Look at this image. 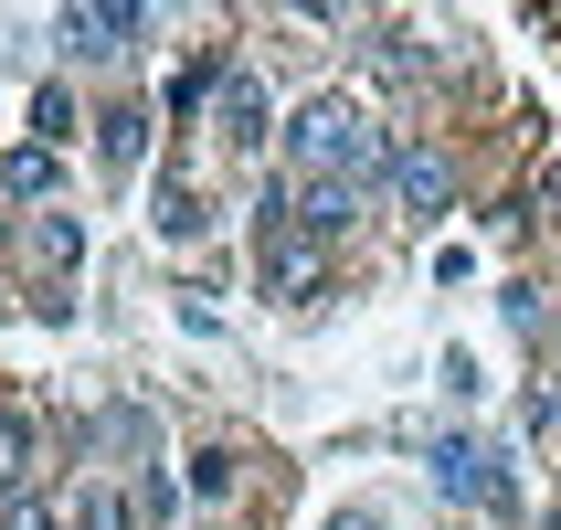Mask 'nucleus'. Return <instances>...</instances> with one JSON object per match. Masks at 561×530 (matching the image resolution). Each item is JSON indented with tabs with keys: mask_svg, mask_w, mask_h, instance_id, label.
<instances>
[{
	"mask_svg": "<svg viewBox=\"0 0 561 530\" xmlns=\"http://www.w3.org/2000/svg\"><path fill=\"white\" fill-rule=\"evenodd\" d=\"M286 159L308 170V181H340V191H360L371 170H392V149H381V127L350 106V95H318L308 117L286 127Z\"/></svg>",
	"mask_w": 561,
	"mask_h": 530,
	"instance_id": "f257e3e1",
	"label": "nucleus"
},
{
	"mask_svg": "<svg viewBox=\"0 0 561 530\" xmlns=\"http://www.w3.org/2000/svg\"><path fill=\"white\" fill-rule=\"evenodd\" d=\"M424 467H435V488L456 509H508V499H519V456L488 446V436H435V446H424Z\"/></svg>",
	"mask_w": 561,
	"mask_h": 530,
	"instance_id": "f03ea898",
	"label": "nucleus"
},
{
	"mask_svg": "<svg viewBox=\"0 0 561 530\" xmlns=\"http://www.w3.org/2000/svg\"><path fill=\"white\" fill-rule=\"evenodd\" d=\"M138 32H149V11H117V0H75V11H64V54H85V64H117L127 43H138Z\"/></svg>",
	"mask_w": 561,
	"mask_h": 530,
	"instance_id": "7ed1b4c3",
	"label": "nucleus"
},
{
	"mask_svg": "<svg viewBox=\"0 0 561 530\" xmlns=\"http://www.w3.org/2000/svg\"><path fill=\"white\" fill-rule=\"evenodd\" d=\"M318 277H329V245H308V234H265V286H276L286 308H308Z\"/></svg>",
	"mask_w": 561,
	"mask_h": 530,
	"instance_id": "20e7f679",
	"label": "nucleus"
},
{
	"mask_svg": "<svg viewBox=\"0 0 561 530\" xmlns=\"http://www.w3.org/2000/svg\"><path fill=\"white\" fill-rule=\"evenodd\" d=\"M392 191H403V213H445V191H456V170H445L435 149H392Z\"/></svg>",
	"mask_w": 561,
	"mask_h": 530,
	"instance_id": "39448f33",
	"label": "nucleus"
},
{
	"mask_svg": "<svg viewBox=\"0 0 561 530\" xmlns=\"http://www.w3.org/2000/svg\"><path fill=\"white\" fill-rule=\"evenodd\" d=\"M22 255L43 266V277H64V266L85 255V223H75V213H32V223H22Z\"/></svg>",
	"mask_w": 561,
	"mask_h": 530,
	"instance_id": "423d86ee",
	"label": "nucleus"
},
{
	"mask_svg": "<svg viewBox=\"0 0 561 530\" xmlns=\"http://www.w3.org/2000/svg\"><path fill=\"white\" fill-rule=\"evenodd\" d=\"M350 213H360V191L308 181V202H297V234H308V245H340V234H350Z\"/></svg>",
	"mask_w": 561,
	"mask_h": 530,
	"instance_id": "0eeeda50",
	"label": "nucleus"
},
{
	"mask_svg": "<svg viewBox=\"0 0 561 530\" xmlns=\"http://www.w3.org/2000/svg\"><path fill=\"white\" fill-rule=\"evenodd\" d=\"M222 138H244V149H254V138H265V86H254L244 64L222 75Z\"/></svg>",
	"mask_w": 561,
	"mask_h": 530,
	"instance_id": "6e6552de",
	"label": "nucleus"
},
{
	"mask_svg": "<svg viewBox=\"0 0 561 530\" xmlns=\"http://www.w3.org/2000/svg\"><path fill=\"white\" fill-rule=\"evenodd\" d=\"M0 191H11V202L54 191V149H43V138H32V149H0Z\"/></svg>",
	"mask_w": 561,
	"mask_h": 530,
	"instance_id": "1a4fd4ad",
	"label": "nucleus"
},
{
	"mask_svg": "<svg viewBox=\"0 0 561 530\" xmlns=\"http://www.w3.org/2000/svg\"><path fill=\"white\" fill-rule=\"evenodd\" d=\"M202 223H213V213H202V191H191V181H159V234H202Z\"/></svg>",
	"mask_w": 561,
	"mask_h": 530,
	"instance_id": "9d476101",
	"label": "nucleus"
},
{
	"mask_svg": "<svg viewBox=\"0 0 561 530\" xmlns=\"http://www.w3.org/2000/svg\"><path fill=\"white\" fill-rule=\"evenodd\" d=\"M106 159H117V170H138V159H149V117H138V106H117V117H106Z\"/></svg>",
	"mask_w": 561,
	"mask_h": 530,
	"instance_id": "9b49d317",
	"label": "nucleus"
},
{
	"mask_svg": "<svg viewBox=\"0 0 561 530\" xmlns=\"http://www.w3.org/2000/svg\"><path fill=\"white\" fill-rule=\"evenodd\" d=\"M170 520V467H138V499H127V530H159Z\"/></svg>",
	"mask_w": 561,
	"mask_h": 530,
	"instance_id": "f8f14e48",
	"label": "nucleus"
},
{
	"mask_svg": "<svg viewBox=\"0 0 561 530\" xmlns=\"http://www.w3.org/2000/svg\"><path fill=\"white\" fill-rule=\"evenodd\" d=\"M32 127H43V149H64V138H75V95L43 86V95H32Z\"/></svg>",
	"mask_w": 561,
	"mask_h": 530,
	"instance_id": "ddd939ff",
	"label": "nucleus"
},
{
	"mask_svg": "<svg viewBox=\"0 0 561 530\" xmlns=\"http://www.w3.org/2000/svg\"><path fill=\"white\" fill-rule=\"evenodd\" d=\"M0 530H64V520H54V499H32V488H11V499H0Z\"/></svg>",
	"mask_w": 561,
	"mask_h": 530,
	"instance_id": "4468645a",
	"label": "nucleus"
},
{
	"mask_svg": "<svg viewBox=\"0 0 561 530\" xmlns=\"http://www.w3.org/2000/svg\"><path fill=\"white\" fill-rule=\"evenodd\" d=\"M191 499H233V456H191Z\"/></svg>",
	"mask_w": 561,
	"mask_h": 530,
	"instance_id": "2eb2a0df",
	"label": "nucleus"
},
{
	"mask_svg": "<svg viewBox=\"0 0 561 530\" xmlns=\"http://www.w3.org/2000/svg\"><path fill=\"white\" fill-rule=\"evenodd\" d=\"M371 64H381V75H424V43H413V32H381Z\"/></svg>",
	"mask_w": 561,
	"mask_h": 530,
	"instance_id": "dca6fc26",
	"label": "nucleus"
},
{
	"mask_svg": "<svg viewBox=\"0 0 561 530\" xmlns=\"http://www.w3.org/2000/svg\"><path fill=\"white\" fill-rule=\"evenodd\" d=\"M329 530H381V520H371V509H340V520H329Z\"/></svg>",
	"mask_w": 561,
	"mask_h": 530,
	"instance_id": "f3484780",
	"label": "nucleus"
}]
</instances>
